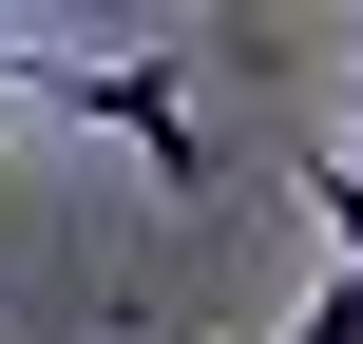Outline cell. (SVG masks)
Wrapping results in <instances>:
<instances>
[{"mask_svg": "<svg viewBox=\"0 0 363 344\" xmlns=\"http://www.w3.org/2000/svg\"><path fill=\"white\" fill-rule=\"evenodd\" d=\"M325 268L363 287V172H325Z\"/></svg>", "mask_w": 363, "mask_h": 344, "instance_id": "1", "label": "cell"}, {"mask_svg": "<svg viewBox=\"0 0 363 344\" xmlns=\"http://www.w3.org/2000/svg\"><path fill=\"white\" fill-rule=\"evenodd\" d=\"M345 172H363V96H345Z\"/></svg>", "mask_w": 363, "mask_h": 344, "instance_id": "2", "label": "cell"}]
</instances>
